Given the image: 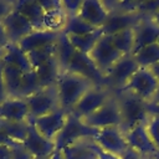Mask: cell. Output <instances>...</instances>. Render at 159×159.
<instances>
[{"label": "cell", "instance_id": "cell-1", "mask_svg": "<svg viewBox=\"0 0 159 159\" xmlns=\"http://www.w3.org/2000/svg\"><path fill=\"white\" fill-rule=\"evenodd\" d=\"M93 86L96 84L92 81L80 75L68 71L61 72L55 84L58 96L60 108L70 113L72 108L77 104V102L82 98V96Z\"/></svg>", "mask_w": 159, "mask_h": 159}, {"label": "cell", "instance_id": "cell-2", "mask_svg": "<svg viewBox=\"0 0 159 159\" xmlns=\"http://www.w3.org/2000/svg\"><path fill=\"white\" fill-rule=\"evenodd\" d=\"M114 96L118 102V107L122 117L120 129L123 133H128L133 128L140 124H145L150 114L147 108V103L134 94L124 91L114 92Z\"/></svg>", "mask_w": 159, "mask_h": 159}, {"label": "cell", "instance_id": "cell-3", "mask_svg": "<svg viewBox=\"0 0 159 159\" xmlns=\"http://www.w3.org/2000/svg\"><path fill=\"white\" fill-rule=\"evenodd\" d=\"M159 86V80L154 76L150 68L139 67L130 77L128 83L120 89L129 92L135 97L140 98L145 103H150Z\"/></svg>", "mask_w": 159, "mask_h": 159}, {"label": "cell", "instance_id": "cell-4", "mask_svg": "<svg viewBox=\"0 0 159 159\" xmlns=\"http://www.w3.org/2000/svg\"><path fill=\"white\" fill-rule=\"evenodd\" d=\"M97 133V129L88 127L82 119L76 117L72 113H68L67 120L61 129V132L55 138V149L61 150L65 147L84 138H93Z\"/></svg>", "mask_w": 159, "mask_h": 159}, {"label": "cell", "instance_id": "cell-5", "mask_svg": "<svg viewBox=\"0 0 159 159\" xmlns=\"http://www.w3.org/2000/svg\"><path fill=\"white\" fill-rule=\"evenodd\" d=\"M113 94L114 92L106 86H93L82 96L70 113L75 114L80 119H84L108 102Z\"/></svg>", "mask_w": 159, "mask_h": 159}, {"label": "cell", "instance_id": "cell-6", "mask_svg": "<svg viewBox=\"0 0 159 159\" xmlns=\"http://www.w3.org/2000/svg\"><path fill=\"white\" fill-rule=\"evenodd\" d=\"M139 68L133 55L122 56L106 73H104V86L111 91H120Z\"/></svg>", "mask_w": 159, "mask_h": 159}, {"label": "cell", "instance_id": "cell-7", "mask_svg": "<svg viewBox=\"0 0 159 159\" xmlns=\"http://www.w3.org/2000/svg\"><path fill=\"white\" fill-rule=\"evenodd\" d=\"M29 107V119H35L60 108L58 96L55 86L45 87L25 98Z\"/></svg>", "mask_w": 159, "mask_h": 159}, {"label": "cell", "instance_id": "cell-8", "mask_svg": "<svg viewBox=\"0 0 159 159\" xmlns=\"http://www.w3.org/2000/svg\"><path fill=\"white\" fill-rule=\"evenodd\" d=\"M88 127L94 128V129H103V128H109V127H119L122 125V117H120V111L118 107V102L116 96L106 102L99 109H97L94 113L88 116L87 118L82 119Z\"/></svg>", "mask_w": 159, "mask_h": 159}, {"label": "cell", "instance_id": "cell-9", "mask_svg": "<svg viewBox=\"0 0 159 159\" xmlns=\"http://www.w3.org/2000/svg\"><path fill=\"white\" fill-rule=\"evenodd\" d=\"M91 57V60L93 61V63L96 65V67L102 72V75L104 76V73L123 56L114 46L112 37L109 35H102V37L98 40V42L96 43V46L93 47V50L89 52L88 55Z\"/></svg>", "mask_w": 159, "mask_h": 159}, {"label": "cell", "instance_id": "cell-10", "mask_svg": "<svg viewBox=\"0 0 159 159\" xmlns=\"http://www.w3.org/2000/svg\"><path fill=\"white\" fill-rule=\"evenodd\" d=\"M93 140L102 150L117 155L119 158H122V155L129 148L125 139V134L119 127L98 129L96 135L93 137Z\"/></svg>", "mask_w": 159, "mask_h": 159}, {"label": "cell", "instance_id": "cell-11", "mask_svg": "<svg viewBox=\"0 0 159 159\" xmlns=\"http://www.w3.org/2000/svg\"><path fill=\"white\" fill-rule=\"evenodd\" d=\"M67 117H68V112H66L62 108H58L48 114H45L35 119H29V120L32 123V125L36 128V130L41 135L53 142L57 134L63 128L67 120Z\"/></svg>", "mask_w": 159, "mask_h": 159}, {"label": "cell", "instance_id": "cell-12", "mask_svg": "<svg viewBox=\"0 0 159 159\" xmlns=\"http://www.w3.org/2000/svg\"><path fill=\"white\" fill-rule=\"evenodd\" d=\"M67 71L92 81L96 86H104V76L96 67V65L93 63V61L88 55L76 51L73 58L71 60L67 67Z\"/></svg>", "mask_w": 159, "mask_h": 159}, {"label": "cell", "instance_id": "cell-13", "mask_svg": "<svg viewBox=\"0 0 159 159\" xmlns=\"http://www.w3.org/2000/svg\"><path fill=\"white\" fill-rule=\"evenodd\" d=\"M1 24L6 31L10 43L14 45H17L25 36H27L30 32L35 30L32 24L15 9L5 17V20Z\"/></svg>", "mask_w": 159, "mask_h": 159}, {"label": "cell", "instance_id": "cell-14", "mask_svg": "<svg viewBox=\"0 0 159 159\" xmlns=\"http://www.w3.org/2000/svg\"><path fill=\"white\" fill-rule=\"evenodd\" d=\"M125 139H127L128 147L133 149L134 152H137L138 154H140L145 159L159 154V150L152 142L144 124L137 125L135 128L125 133Z\"/></svg>", "mask_w": 159, "mask_h": 159}, {"label": "cell", "instance_id": "cell-15", "mask_svg": "<svg viewBox=\"0 0 159 159\" xmlns=\"http://www.w3.org/2000/svg\"><path fill=\"white\" fill-rule=\"evenodd\" d=\"M109 11L103 1L99 0H82L78 16L93 26L94 29H102L107 21Z\"/></svg>", "mask_w": 159, "mask_h": 159}, {"label": "cell", "instance_id": "cell-16", "mask_svg": "<svg viewBox=\"0 0 159 159\" xmlns=\"http://www.w3.org/2000/svg\"><path fill=\"white\" fill-rule=\"evenodd\" d=\"M143 16L144 15H142L140 12H119V11L109 12L107 21L102 26L103 34L112 36L119 31L134 29Z\"/></svg>", "mask_w": 159, "mask_h": 159}, {"label": "cell", "instance_id": "cell-17", "mask_svg": "<svg viewBox=\"0 0 159 159\" xmlns=\"http://www.w3.org/2000/svg\"><path fill=\"white\" fill-rule=\"evenodd\" d=\"M22 145L35 158H48L56 150L55 143L52 140L46 139L43 135H41L30 120H29V132H27L26 139L22 142Z\"/></svg>", "mask_w": 159, "mask_h": 159}, {"label": "cell", "instance_id": "cell-18", "mask_svg": "<svg viewBox=\"0 0 159 159\" xmlns=\"http://www.w3.org/2000/svg\"><path fill=\"white\" fill-rule=\"evenodd\" d=\"M133 30H134V52L139 51L145 46L155 43L159 37V26L152 20L150 16H143Z\"/></svg>", "mask_w": 159, "mask_h": 159}, {"label": "cell", "instance_id": "cell-19", "mask_svg": "<svg viewBox=\"0 0 159 159\" xmlns=\"http://www.w3.org/2000/svg\"><path fill=\"white\" fill-rule=\"evenodd\" d=\"M62 32H53V31H47V30H42V29L34 30L27 36H25L17 43V46L25 53H29L31 51H35V50H39V48H42L45 46L57 42Z\"/></svg>", "mask_w": 159, "mask_h": 159}, {"label": "cell", "instance_id": "cell-20", "mask_svg": "<svg viewBox=\"0 0 159 159\" xmlns=\"http://www.w3.org/2000/svg\"><path fill=\"white\" fill-rule=\"evenodd\" d=\"M0 119L14 122L29 120V107L25 98L7 97L0 104Z\"/></svg>", "mask_w": 159, "mask_h": 159}, {"label": "cell", "instance_id": "cell-21", "mask_svg": "<svg viewBox=\"0 0 159 159\" xmlns=\"http://www.w3.org/2000/svg\"><path fill=\"white\" fill-rule=\"evenodd\" d=\"M63 159H97L93 138L80 139L61 149Z\"/></svg>", "mask_w": 159, "mask_h": 159}, {"label": "cell", "instance_id": "cell-22", "mask_svg": "<svg viewBox=\"0 0 159 159\" xmlns=\"http://www.w3.org/2000/svg\"><path fill=\"white\" fill-rule=\"evenodd\" d=\"M15 10L22 14L35 27V30H41L43 9L36 0H15Z\"/></svg>", "mask_w": 159, "mask_h": 159}, {"label": "cell", "instance_id": "cell-23", "mask_svg": "<svg viewBox=\"0 0 159 159\" xmlns=\"http://www.w3.org/2000/svg\"><path fill=\"white\" fill-rule=\"evenodd\" d=\"M67 17L68 16L65 12L62 4L60 1V4L56 7L43 11L41 29L47 31H53V32H62L67 22Z\"/></svg>", "mask_w": 159, "mask_h": 159}, {"label": "cell", "instance_id": "cell-24", "mask_svg": "<svg viewBox=\"0 0 159 159\" xmlns=\"http://www.w3.org/2000/svg\"><path fill=\"white\" fill-rule=\"evenodd\" d=\"M22 75L24 72L20 68L2 62V78L7 97H19Z\"/></svg>", "mask_w": 159, "mask_h": 159}, {"label": "cell", "instance_id": "cell-25", "mask_svg": "<svg viewBox=\"0 0 159 159\" xmlns=\"http://www.w3.org/2000/svg\"><path fill=\"white\" fill-rule=\"evenodd\" d=\"M35 72L39 77L41 87L45 88V87H51L56 84L57 78L61 73V70L58 67L56 57H52L48 61L40 65L37 68H35Z\"/></svg>", "mask_w": 159, "mask_h": 159}, {"label": "cell", "instance_id": "cell-26", "mask_svg": "<svg viewBox=\"0 0 159 159\" xmlns=\"http://www.w3.org/2000/svg\"><path fill=\"white\" fill-rule=\"evenodd\" d=\"M75 53H76V50L70 42L68 36L65 34H61L56 42V53H55V57H56V61L58 63L61 72L67 71V67L71 60L73 58Z\"/></svg>", "mask_w": 159, "mask_h": 159}, {"label": "cell", "instance_id": "cell-27", "mask_svg": "<svg viewBox=\"0 0 159 159\" xmlns=\"http://www.w3.org/2000/svg\"><path fill=\"white\" fill-rule=\"evenodd\" d=\"M2 62L7 63V65H12V66L20 68L24 73L32 70V67L30 65V61L27 58V55L17 45H14V43H10L5 48Z\"/></svg>", "mask_w": 159, "mask_h": 159}, {"label": "cell", "instance_id": "cell-28", "mask_svg": "<svg viewBox=\"0 0 159 159\" xmlns=\"http://www.w3.org/2000/svg\"><path fill=\"white\" fill-rule=\"evenodd\" d=\"M103 35V30L102 29H97L96 31L91 32V34H86L82 36H68L70 42L72 43V46L75 47V50L77 52L84 53V55H89V52L93 50V47L96 46V43L98 42V40L102 37Z\"/></svg>", "mask_w": 159, "mask_h": 159}, {"label": "cell", "instance_id": "cell-29", "mask_svg": "<svg viewBox=\"0 0 159 159\" xmlns=\"http://www.w3.org/2000/svg\"><path fill=\"white\" fill-rule=\"evenodd\" d=\"M133 57L139 67L150 68L159 62V45L155 42L149 46H145L139 51L134 52Z\"/></svg>", "mask_w": 159, "mask_h": 159}, {"label": "cell", "instance_id": "cell-30", "mask_svg": "<svg viewBox=\"0 0 159 159\" xmlns=\"http://www.w3.org/2000/svg\"><path fill=\"white\" fill-rule=\"evenodd\" d=\"M0 127L4 132L16 143H22L26 139L29 132V120L27 122H14L0 119Z\"/></svg>", "mask_w": 159, "mask_h": 159}, {"label": "cell", "instance_id": "cell-31", "mask_svg": "<svg viewBox=\"0 0 159 159\" xmlns=\"http://www.w3.org/2000/svg\"><path fill=\"white\" fill-rule=\"evenodd\" d=\"M111 37H112V41H113L116 48L123 56L133 55V52H134V30L133 29L119 31V32L112 35Z\"/></svg>", "mask_w": 159, "mask_h": 159}, {"label": "cell", "instance_id": "cell-32", "mask_svg": "<svg viewBox=\"0 0 159 159\" xmlns=\"http://www.w3.org/2000/svg\"><path fill=\"white\" fill-rule=\"evenodd\" d=\"M97 29H94L93 26H91L89 24H87L86 21H83L78 15L75 16H68L67 17V22L65 25V29L62 31V34L67 35V36H82L86 34H91L93 31H96Z\"/></svg>", "mask_w": 159, "mask_h": 159}, {"label": "cell", "instance_id": "cell-33", "mask_svg": "<svg viewBox=\"0 0 159 159\" xmlns=\"http://www.w3.org/2000/svg\"><path fill=\"white\" fill-rule=\"evenodd\" d=\"M42 87L40 84L39 77L35 72V70H31L29 72H25L22 75V80H21V84H20V93L19 97L20 98H27L31 94L36 93L37 91H40Z\"/></svg>", "mask_w": 159, "mask_h": 159}, {"label": "cell", "instance_id": "cell-34", "mask_svg": "<svg viewBox=\"0 0 159 159\" xmlns=\"http://www.w3.org/2000/svg\"><path fill=\"white\" fill-rule=\"evenodd\" d=\"M55 53H56V42L52 43V45H48V46H45L42 48H39V50H35V51H31L27 55V58L30 61V65L32 67V70L37 68L40 65H42L43 62L48 61L50 58L55 57Z\"/></svg>", "mask_w": 159, "mask_h": 159}, {"label": "cell", "instance_id": "cell-35", "mask_svg": "<svg viewBox=\"0 0 159 159\" xmlns=\"http://www.w3.org/2000/svg\"><path fill=\"white\" fill-rule=\"evenodd\" d=\"M144 127H145L152 142L159 150V116L150 114V117L147 120V123L144 124Z\"/></svg>", "mask_w": 159, "mask_h": 159}, {"label": "cell", "instance_id": "cell-36", "mask_svg": "<svg viewBox=\"0 0 159 159\" xmlns=\"http://www.w3.org/2000/svg\"><path fill=\"white\" fill-rule=\"evenodd\" d=\"M11 159H35V157L22 145V143H17L11 147Z\"/></svg>", "mask_w": 159, "mask_h": 159}, {"label": "cell", "instance_id": "cell-37", "mask_svg": "<svg viewBox=\"0 0 159 159\" xmlns=\"http://www.w3.org/2000/svg\"><path fill=\"white\" fill-rule=\"evenodd\" d=\"M61 4L67 16H75L78 15L82 0H61Z\"/></svg>", "mask_w": 159, "mask_h": 159}, {"label": "cell", "instance_id": "cell-38", "mask_svg": "<svg viewBox=\"0 0 159 159\" xmlns=\"http://www.w3.org/2000/svg\"><path fill=\"white\" fill-rule=\"evenodd\" d=\"M15 9V0H0V22Z\"/></svg>", "mask_w": 159, "mask_h": 159}, {"label": "cell", "instance_id": "cell-39", "mask_svg": "<svg viewBox=\"0 0 159 159\" xmlns=\"http://www.w3.org/2000/svg\"><path fill=\"white\" fill-rule=\"evenodd\" d=\"M17 143L16 142H14L5 132H4V129L0 127V145H7V147H14V145H16Z\"/></svg>", "mask_w": 159, "mask_h": 159}, {"label": "cell", "instance_id": "cell-40", "mask_svg": "<svg viewBox=\"0 0 159 159\" xmlns=\"http://www.w3.org/2000/svg\"><path fill=\"white\" fill-rule=\"evenodd\" d=\"M9 45H10L9 37L6 35V31H5L4 26H2V24L0 22V50H5Z\"/></svg>", "mask_w": 159, "mask_h": 159}, {"label": "cell", "instance_id": "cell-41", "mask_svg": "<svg viewBox=\"0 0 159 159\" xmlns=\"http://www.w3.org/2000/svg\"><path fill=\"white\" fill-rule=\"evenodd\" d=\"M7 98V93L5 89V84H4V78H2V61L0 62V104Z\"/></svg>", "mask_w": 159, "mask_h": 159}, {"label": "cell", "instance_id": "cell-42", "mask_svg": "<svg viewBox=\"0 0 159 159\" xmlns=\"http://www.w3.org/2000/svg\"><path fill=\"white\" fill-rule=\"evenodd\" d=\"M96 153H97V159H120L117 155H113L111 153H107V152L102 150L97 144H96Z\"/></svg>", "mask_w": 159, "mask_h": 159}, {"label": "cell", "instance_id": "cell-43", "mask_svg": "<svg viewBox=\"0 0 159 159\" xmlns=\"http://www.w3.org/2000/svg\"><path fill=\"white\" fill-rule=\"evenodd\" d=\"M120 159H145V158H143L140 154H138L137 152H134L133 149H130V148H128L127 149V152L122 155V158Z\"/></svg>", "mask_w": 159, "mask_h": 159}, {"label": "cell", "instance_id": "cell-44", "mask_svg": "<svg viewBox=\"0 0 159 159\" xmlns=\"http://www.w3.org/2000/svg\"><path fill=\"white\" fill-rule=\"evenodd\" d=\"M0 159H11V147L0 145Z\"/></svg>", "mask_w": 159, "mask_h": 159}, {"label": "cell", "instance_id": "cell-45", "mask_svg": "<svg viewBox=\"0 0 159 159\" xmlns=\"http://www.w3.org/2000/svg\"><path fill=\"white\" fill-rule=\"evenodd\" d=\"M147 108L149 114H155L159 116V104H152V103H147Z\"/></svg>", "mask_w": 159, "mask_h": 159}, {"label": "cell", "instance_id": "cell-46", "mask_svg": "<svg viewBox=\"0 0 159 159\" xmlns=\"http://www.w3.org/2000/svg\"><path fill=\"white\" fill-rule=\"evenodd\" d=\"M48 159H63L61 150H55V152L51 154V157H50Z\"/></svg>", "mask_w": 159, "mask_h": 159}, {"label": "cell", "instance_id": "cell-47", "mask_svg": "<svg viewBox=\"0 0 159 159\" xmlns=\"http://www.w3.org/2000/svg\"><path fill=\"white\" fill-rule=\"evenodd\" d=\"M150 70H152V72L154 73V76L159 80V62H158V63H155L153 67H150Z\"/></svg>", "mask_w": 159, "mask_h": 159}, {"label": "cell", "instance_id": "cell-48", "mask_svg": "<svg viewBox=\"0 0 159 159\" xmlns=\"http://www.w3.org/2000/svg\"><path fill=\"white\" fill-rule=\"evenodd\" d=\"M150 103L152 104H159V86H158V89H157V92H155V94H154V97H153Z\"/></svg>", "mask_w": 159, "mask_h": 159}, {"label": "cell", "instance_id": "cell-49", "mask_svg": "<svg viewBox=\"0 0 159 159\" xmlns=\"http://www.w3.org/2000/svg\"><path fill=\"white\" fill-rule=\"evenodd\" d=\"M152 20H153V21H154V22H155V24L159 26V10H158V11H157V12H155L153 16H152Z\"/></svg>", "mask_w": 159, "mask_h": 159}, {"label": "cell", "instance_id": "cell-50", "mask_svg": "<svg viewBox=\"0 0 159 159\" xmlns=\"http://www.w3.org/2000/svg\"><path fill=\"white\" fill-rule=\"evenodd\" d=\"M4 53H5V50H0V62L2 61V57H4Z\"/></svg>", "mask_w": 159, "mask_h": 159}, {"label": "cell", "instance_id": "cell-51", "mask_svg": "<svg viewBox=\"0 0 159 159\" xmlns=\"http://www.w3.org/2000/svg\"><path fill=\"white\" fill-rule=\"evenodd\" d=\"M148 159H159V154H157V155H153V157H150V158H148Z\"/></svg>", "mask_w": 159, "mask_h": 159}, {"label": "cell", "instance_id": "cell-52", "mask_svg": "<svg viewBox=\"0 0 159 159\" xmlns=\"http://www.w3.org/2000/svg\"><path fill=\"white\" fill-rule=\"evenodd\" d=\"M50 158V157H48ZM48 158H35V159H48Z\"/></svg>", "mask_w": 159, "mask_h": 159}, {"label": "cell", "instance_id": "cell-53", "mask_svg": "<svg viewBox=\"0 0 159 159\" xmlns=\"http://www.w3.org/2000/svg\"><path fill=\"white\" fill-rule=\"evenodd\" d=\"M157 43H158V45H159V37H158V40H157Z\"/></svg>", "mask_w": 159, "mask_h": 159}]
</instances>
